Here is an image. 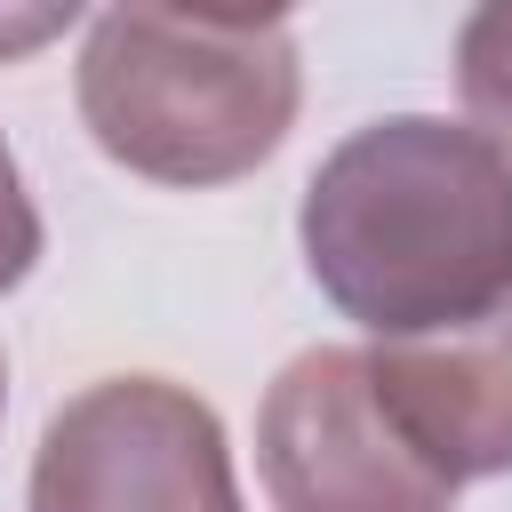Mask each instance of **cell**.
I'll return each instance as SVG.
<instances>
[{"label": "cell", "mask_w": 512, "mask_h": 512, "mask_svg": "<svg viewBox=\"0 0 512 512\" xmlns=\"http://www.w3.org/2000/svg\"><path fill=\"white\" fill-rule=\"evenodd\" d=\"M272 512H456V480L392 424L360 344L296 352L256 408Z\"/></svg>", "instance_id": "obj_4"}, {"label": "cell", "mask_w": 512, "mask_h": 512, "mask_svg": "<svg viewBox=\"0 0 512 512\" xmlns=\"http://www.w3.org/2000/svg\"><path fill=\"white\" fill-rule=\"evenodd\" d=\"M32 264H40V208H32V192H24V176H16V152H8V136H0V296H8Z\"/></svg>", "instance_id": "obj_7"}, {"label": "cell", "mask_w": 512, "mask_h": 512, "mask_svg": "<svg viewBox=\"0 0 512 512\" xmlns=\"http://www.w3.org/2000/svg\"><path fill=\"white\" fill-rule=\"evenodd\" d=\"M72 96L104 160H120L144 184L208 192L264 168L288 144L304 64L280 24L232 32L152 0H120L88 32Z\"/></svg>", "instance_id": "obj_2"}, {"label": "cell", "mask_w": 512, "mask_h": 512, "mask_svg": "<svg viewBox=\"0 0 512 512\" xmlns=\"http://www.w3.org/2000/svg\"><path fill=\"white\" fill-rule=\"evenodd\" d=\"M88 0H0V64L40 56L48 40H64V24H80Z\"/></svg>", "instance_id": "obj_8"}, {"label": "cell", "mask_w": 512, "mask_h": 512, "mask_svg": "<svg viewBox=\"0 0 512 512\" xmlns=\"http://www.w3.org/2000/svg\"><path fill=\"white\" fill-rule=\"evenodd\" d=\"M392 424L464 488L512 472V296L480 320L392 336L368 352Z\"/></svg>", "instance_id": "obj_5"}, {"label": "cell", "mask_w": 512, "mask_h": 512, "mask_svg": "<svg viewBox=\"0 0 512 512\" xmlns=\"http://www.w3.org/2000/svg\"><path fill=\"white\" fill-rule=\"evenodd\" d=\"M312 288L376 344L480 320L512 296V152L464 120L352 128L296 208Z\"/></svg>", "instance_id": "obj_1"}, {"label": "cell", "mask_w": 512, "mask_h": 512, "mask_svg": "<svg viewBox=\"0 0 512 512\" xmlns=\"http://www.w3.org/2000/svg\"><path fill=\"white\" fill-rule=\"evenodd\" d=\"M24 512H248L224 424L168 376H96L32 448Z\"/></svg>", "instance_id": "obj_3"}, {"label": "cell", "mask_w": 512, "mask_h": 512, "mask_svg": "<svg viewBox=\"0 0 512 512\" xmlns=\"http://www.w3.org/2000/svg\"><path fill=\"white\" fill-rule=\"evenodd\" d=\"M0 408H8V360H0Z\"/></svg>", "instance_id": "obj_10"}, {"label": "cell", "mask_w": 512, "mask_h": 512, "mask_svg": "<svg viewBox=\"0 0 512 512\" xmlns=\"http://www.w3.org/2000/svg\"><path fill=\"white\" fill-rule=\"evenodd\" d=\"M456 96L472 128L512 152V0H472L456 32Z\"/></svg>", "instance_id": "obj_6"}, {"label": "cell", "mask_w": 512, "mask_h": 512, "mask_svg": "<svg viewBox=\"0 0 512 512\" xmlns=\"http://www.w3.org/2000/svg\"><path fill=\"white\" fill-rule=\"evenodd\" d=\"M152 8H176V16H200V24H232V32H264L296 0H152Z\"/></svg>", "instance_id": "obj_9"}]
</instances>
